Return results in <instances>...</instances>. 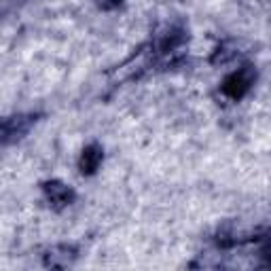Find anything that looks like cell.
I'll list each match as a JSON object with an SVG mask.
<instances>
[{
    "label": "cell",
    "instance_id": "obj_1",
    "mask_svg": "<svg viewBox=\"0 0 271 271\" xmlns=\"http://www.w3.org/2000/svg\"><path fill=\"white\" fill-rule=\"evenodd\" d=\"M248 87V81H244V78L242 76H233V78H231V81L227 83V92L231 94V96H233V98H237V96H242V92H244V89Z\"/></svg>",
    "mask_w": 271,
    "mask_h": 271
}]
</instances>
